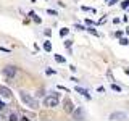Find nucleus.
<instances>
[{"instance_id": "1", "label": "nucleus", "mask_w": 129, "mask_h": 121, "mask_svg": "<svg viewBox=\"0 0 129 121\" xmlns=\"http://www.w3.org/2000/svg\"><path fill=\"white\" fill-rule=\"evenodd\" d=\"M19 97H21L23 103L26 105V107L32 108V110H37V108H39V102L36 99H32L29 94H26V92H19Z\"/></svg>"}, {"instance_id": "2", "label": "nucleus", "mask_w": 129, "mask_h": 121, "mask_svg": "<svg viewBox=\"0 0 129 121\" xmlns=\"http://www.w3.org/2000/svg\"><path fill=\"white\" fill-rule=\"evenodd\" d=\"M58 102H60L58 94H53V95L47 97V99L44 100V105H45V107H48V108H53V107H56V105H58Z\"/></svg>"}, {"instance_id": "3", "label": "nucleus", "mask_w": 129, "mask_h": 121, "mask_svg": "<svg viewBox=\"0 0 129 121\" xmlns=\"http://www.w3.org/2000/svg\"><path fill=\"white\" fill-rule=\"evenodd\" d=\"M15 74H16V68H15V66H7V68H3V76H7L8 79H13Z\"/></svg>"}, {"instance_id": "4", "label": "nucleus", "mask_w": 129, "mask_h": 121, "mask_svg": "<svg viewBox=\"0 0 129 121\" xmlns=\"http://www.w3.org/2000/svg\"><path fill=\"white\" fill-rule=\"evenodd\" d=\"M126 118H127V115H126V113H123V111H115V113H111V115H110V119H111V121L126 119Z\"/></svg>"}, {"instance_id": "5", "label": "nucleus", "mask_w": 129, "mask_h": 121, "mask_svg": "<svg viewBox=\"0 0 129 121\" xmlns=\"http://www.w3.org/2000/svg\"><path fill=\"white\" fill-rule=\"evenodd\" d=\"M0 95L3 97V99H10L11 97V90L5 86H0Z\"/></svg>"}, {"instance_id": "6", "label": "nucleus", "mask_w": 129, "mask_h": 121, "mask_svg": "<svg viewBox=\"0 0 129 121\" xmlns=\"http://www.w3.org/2000/svg\"><path fill=\"white\" fill-rule=\"evenodd\" d=\"M76 92H79V94H82L86 99H90V95H89V92L86 90V89H82V87H76Z\"/></svg>"}, {"instance_id": "7", "label": "nucleus", "mask_w": 129, "mask_h": 121, "mask_svg": "<svg viewBox=\"0 0 129 121\" xmlns=\"http://www.w3.org/2000/svg\"><path fill=\"white\" fill-rule=\"evenodd\" d=\"M64 110H66L68 113H73L74 110H73V103L70 102V100H66V102H64Z\"/></svg>"}, {"instance_id": "8", "label": "nucleus", "mask_w": 129, "mask_h": 121, "mask_svg": "<svg viewBox=\"0 0 129 121\" xmlns=\"http://www.w3.org/2000/svg\"><path fill=\"white\" fill-rule=\"evenodd\" d=\"M44 50H45V52H52V44L48 42V40L44 44Z\"/></svg>"}, {"instance_id": "9", "label": "nucleus", "mask_w": 129, "mask_h": 121, "mask_svg": "<svg viewBox=\"0 0 129 121\" xmlns=\"http://www.w3.org/2000/svg\"><path fill=\"white\" fill-rule=\"evenodd\" d=\"M55 60H56L58 63H64V62H66V60H64L61 55H55Z\"/></svg>"}, {"instance_id": "10", "label": "nucleus", "mask_w": 129, "mask_h": 121, "mask_svg": "<svg viewBox=\"0 0 129 121\" xmlns=\"http://www.w3.org/2000/svg\"><path fill=\"white\" fill-rule=\"evenodd\" d=\"M74 116H76V118H82V110H81V108H78V110L74 111Z\"/></svg>"}, {"instance_id": "11", "label": "nucleus", "mask_w": 129, "mask_h": 121, "mask_svg": "<svg viewBox=\"0 0 129 121\" xmlns=\"http://www.w3.org/2000/svg\"><path fill=\"white\" fill-rule=\"evenodd\" d=\"M121 8H124V10H126V8H129V0H124V2L121 3Z\"/></svg>"}, {"instance_id": "12", "label": "nucleus", "mask_w": 129, "mask_h": 121, "mask_svg": "<svg viewBox=\"0 0 129 121\" xmlns=\"http://www.w3.org/2000/svg\"><path fill=\"white\" fill-rule=\"evenodd\" d=\"M111 89H113L115 92H121V87H119V86H116V84H111Z\"/></svg>"}, {"instance_id": "13", "label": "nucleus", "mask_w": 129, "mask_h": 121, "mask_svg": "<svg viewBox=\"0 0 129 121\" xmlns=\"http://www.w3.org/2000/svg\"><path fill=\"white\" fill-rule=\"evenodd\" d=\"M87 31L90 32V34H94V36H99V32H97V31L94 29V27H87Z\"/></svg>"}, {"instance_id": "14", "label": "nucleus", "mask_w": 129, "mask_h": 121, "mask_svg": "<svg viewBox=\"0 0 129 121\" xmlns=\"http://www.w3.org/2000/svg\"><path fill=\"white\" fill-rule=\"evenodd\" d=\"M66 34H68V29H66V27H63V29L60 31V36H61V37H64Z\"/></svg>"}, {"instance_id": "15", "label": "nucleus", "mask_w": 129, "mask_h": 121, "mask_svg": "<svg viewBox=\"0 0 129 121\" xmlns=\"http://www.w3.org/2000/svg\"><path fill=\"white\" fill-rule=\"evenodd\" d=\"M119 44H121V45H127L129 40H127V39H119Z\"/></svg>"}, {"instance_id": "16", "label": "nucleus", "mask_w": 129, "mask_h": 121, "mask_svg": "<svg viewBox=\"0 0 129 121\" xmlns=\"http://www.w3.org/2000/svg\"><path fill=\"white\" fill-rule=\"evenodd\" d=\"M10 119H11V121H16V119H18V116H16L15 113H11V115H10Z\"/></svg>"}, {"instance_id": "17", "label": "nucleus", "mask_w": 129, "mask_h": 121, "mask_svg": "<svg viewBox=\"0 0 129 121\" xmlns=\"http://www.w3.org/2000/svg\"><path fill=\"white\" fill-rule=\"evenodd\" d=\"M0 110H5V103H3L2 100H0Z\"/></svg>"}, {"instance_id": "18", "label": "nucleus", "mask_w": 129, "mask_h": 121, "mask_svg": "<svg viewBox=\"0 0 129 121\" xmlns=\"http://www.w3.org/2000/svg\"><path fill=\"white\" fill-rule=\"evenodd\" d=\"M71 44H73L71 40H66V42H64V45H66V47H71Z\"/></svg>"}, {"instance_id": "19", "label": "nucleus", "mask_w": 129, "mask_h": 121, "mask_svg": "<svg viewBox=\"0 0 129 121\" xmlns=\"http://www.w3.org/2000/svg\"><path fill=\"white\" fill-rule=\"evenodd\" d=\"M86 23L89 24V26H92V24H94V21H92V19H86Z\"/></svg>"}, {"instance_id": "20", "label": "nucleus", "mask_w": 129, "mask_h": 121, "mask_svg": "<svg viewBox=\"0 0 129 121\" xmlns=\"http://www.w3.org/2000/svg\"><path fill=\"white\" fill-rule=\"evenodd\" d=\"M116 2H118V0H110V2H108V5H115Z\"/></svg>"}, {"instance_id": "21", "label": "nucleus", "mask_w": 129, "mask_h": 121, "mask_svg": "<svg viewBox=\"0 0 129 121\" xmlns=\"http://www.w3.org/2000/svg\"><path fill=\"white\" fill-rule=\"evenodd\" d=\"M124 73H126V74L129 76V68H124Z\"/></svg>"}, {"instance_id": "22", "label": "nucleus", "mask_w": 129, "mask_h": 121, "mask_svg": "<svg viewBox=\"0 0 129 121\" xmlns=\"http://www.w3.org/2000/svg\"><path fill=\"white\" fill-rule=\"evenodd\" d=\"M126 32H127V34H129V27H127V29H126Z\"/></svg>"}, {"instance_id": "23", "label": "nucleus", "mask_w": 129, "mask_h": 121, "mask_svg": "<svg viewBox=\"0 0 129 121\" xmlns=\"http://www.w3.org/2000/svg\"><path fill=\"white\" fill-rule=\"evenodd\" d=\"M107 2H110V0H107Z\"/></svg>"}]
</instances>
